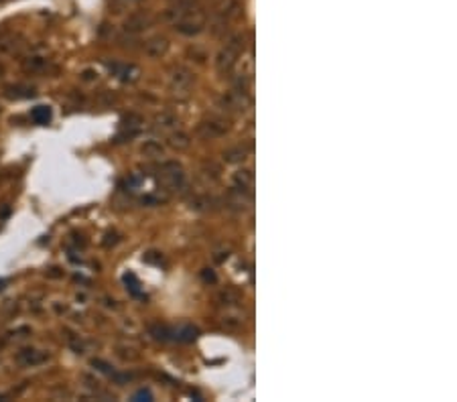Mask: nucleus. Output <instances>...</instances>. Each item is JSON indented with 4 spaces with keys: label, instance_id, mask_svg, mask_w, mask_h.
Instances as JSON below:
<instances>
[{
    "label": "nucleus",
    "instance_id": "3",
    "mask_svg": "<svg viewBox=\"0 0 457 402\" xmlns=\"http://www.w3.org/2000/svg\"><path fill=\"white\" fill-rule=\"evenodd\" d=\"M5 282H7V280H0V288H5V286H3V284H5Z\"/></svg>",
    "mask_w": 457,
    "mask_h": 402
},
{
    "label": "nucleus",
    "instance_id": "2",
    "mask_svg": "<svg viewBox=\"0 0 457 402\" xmlns=\"http://www.w3.org/2000/svg\"><path fill=\"white\" fill-rule=\"evenodd\" d=\"M19 360H21L23 364L35 366V364L43 362V360H45V356H37V351H35V349H25V351H21V356H19Z\"/></svg>",
    "mask_w": 457,
    "mask_h": 402
},
{
    "label": "nucleus",
    "instance_id": "1",
    "mask_svg": "<svg viewBox=\"0 0 457 402\" xmlns=\"http://www.w3.org/2000/svg\"><path fill=\"white\" fill-rule=\"evenodd\" d=\"M31 118H33L37 124H47V122L51 120V108H49V106H37V108H33Z\"/></svg>",
    "mask_w": 457,
    "mask_h": 402
}]
</instances>
